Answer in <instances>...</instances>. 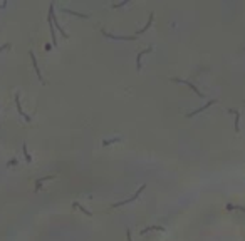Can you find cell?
Masks as SVG:
<instances>
[{
	"mask_svg": "<svg viewBox=\"0 0 245 241\" xmlns=\"http://www.w3.org/2000/svg\"><path fill=\"white\" fill-rule=\"evenodd\" d=\"M145 188H146V186L143 184V186H141V188H139V189H138V191H136V193H134V194L131 196L129 199H126V201H119V203H116V204H113V208H119V206H123V204H128V203H133V201H134L136 198H139V194H141V193H143V191H145Z\"/></svg>",
	"mask_w": 245,
	"mask_h": 241,
	"instance_id": "cell-1",
	"label": "cell"
},
{
	"mask_svg": "<svg viewBox=\"0 0 245 241\" xmlns=\"http://www.w3.org/2000/svg\"><path fill=\"white\" fill-rule=\"evenodd\" d=\"M171 81H173V82H181V84H185V86H188L190 89H193V92L197 94L198 97H203V94L200 92V89H197V87H195V86H193L192 82H188V81H183V79H171Z\"/></svg>",
	"mask_w": 245,
	"mask_h": 241,
	"instance_id": "cell-2",
	"label": "cell"
},
{
	"mask_svg": "<svg viewBox=\"0 0 245 241\" xmlns=\"http://www.w3.org/2000/svg\"><path fill=\"white\" fill-rule=\"evenodd\" d=\"M150 50H153V47H148V49H145V50H141L139 54H138V57H136V69H138V71L141 69V57L145 55L146 52H150Z\"/></svg>",
	"mask_w": 245,
	"mask_h": 241,
	"instance_id": "cell-3",
	"label": "cell"
},
{
	"mask_svg": "<svg viewBox=\"0 0 245 241\" xmlns=\"http://www.w3.org/2000/svg\"><path fill=\"white\" fill-rule=\"evenodd\" d=\"M153 19H155V15H153V14H150V19H148V24H146V25L143 27V29H141L139 32H136L134 35L138 37V35H139V34H143V32H146V30H148V29H150V27H151V24H153Z\"/></svg>",
	"mask_w": 245,
	"mask_h": 241,
	"instance_id": "cell-4",
	"label": "cell"
},
{
	"mask_svg": "<svg viewBox=\"0 0 245 241\" xmlns=\"http://www.w3.org/2000/svg\"><path fill=\"white\" fill-rule=\"evenodd\" d=\"M30 59H32V64H34V67H35L37 76H39V81L44 84V81H42V76H40V71H39V65H37V60H35V55H34V52H32V50H30Z\"/></svg>",
	"mask_w": 245,
	"mask_h": 241,
	"instance_id": "cell-5",
	"label": "cell"
},
{
	"mask_svg": "<svg viewBox=\"0 0 245 241\" xmlns=\"http://www.w3.org/2000/svg\"><path fill=\"white\" fill-rule=\"evenodd\" d=\"M215 102H217V101H210V102L207 104V106H203V107H200V109H197V111H193V112H190V114H188V117H192V116H195V114H198V112H202V111H205V109H207V107H210V106H213Z\"/></svg>",
	"mask_w": 245,
	"mask_h": 241,
	"instance_id": "cell-6",
	"label": "cell"
},
{
	"mask_svg": "<svg viewBox=\"0 0 245 241\" xmlns=\"http://www.w3.org/2000/svg\"><path fill=\"white\" fill-rule=\"evenodd\" d=\"M54 178H56V174L46 176V178H40V179H39V181H37V183H35V191H37V189H40V184H42V183H44V181H47V179H54Z\"/></svg>",
	"mask_w": 245,
	"mask_h": 241,
	"instance_id": "cell-7",
	"label": "cell"
},
{
	"mask_svg": "<svg viewBox=\"0 0 245 241\" xmlns=\"http://www.w3.org/2000/svg\"><path fill=\"white\" fill-rule=\"evenodd\" d=\"M153 229H156V231H165V228H161V226H148V228H145V229H141L139 233H141V235H145V233H148V231H153Z\"/></svg>",
	"mask_w": 245,
	"mask_h": 241,
	"instance_id": "cell-8",
	"label": "cell"
},
{
	"mask_svg": "<svg viewBox=\"0 0 245 241\" xmlns=\"http://www.w3.org/2000/svg\"><path fill=\"white\" fill-rule=\"evenodd\" d=\"M230 112H233L235 114V117H237V121H235V132H238L240 129H238V121H240V112L238 111H233V109H230Z\"/></svg>",
	"mask_w": 245,
	"mask_h": 241,
	"instance_id": "cell-9",
	"label": "cell"
},
{
	"mask_svg": "<svg viewBox=\"0 0 245 241\" xmlns=\"http://www.w3.org/2000/svg\"><path fill=\"white\" fill-rule=\"evenodd\" d=\"M74 208H77V209H81V211H82V213H84V214H87V216H93V214H91V211H87V209H86V208H84V206H81V204H79V203H77V201H76V203H74Z\"/></svg>",
	"mask_w": 245,
	"mask_h": 241,
	"instance_id": "cell-10",
	"label": "cell"
},
{
	"mask_svg": "<svg viewBox=\"0 0 245 241\" xmlns=\"http://www.w3.org/2000/svg\"><path fill=\"white\" fill-rule=\"evenodd\" d=\"M64 12H67V14H72V15H77V17H82V19H87V14H77V12H72V10H69V9H64Z\"/></svg>",
	"mask_w": 245,
	"mask_h": 241,
	"instance_id": "cell-11",
	"label": "cell"
},
{
	"mask_svg": "<svg viewBox=\"0 0 245 241\" xmlns=\"http://www.w3.org/2000/svg\"><path fill=\"white\" fill-rule=\"evenodd\" d=\"M121 137H114V139H108V141H104L103 142V146H109V144H114V142H119Z\"/></svg>",
	"mask_w": 245,
	"mask_h": 241,
	"instance_id": "cell-12",
	"label": "cell"
},
{
	"mask_svg": "<svg viewBox=\"0 0 245 241\" xmlns=\"http://www.w3.org/2000/svg\"><path fill=\"white\" fill-rule=\"evenodd\" d=\"M227 209H235V211H244V213H245V208H242V206H233V204H228V206H227Z\"/></svg>",
	"mask_w": 245,
	"mask_h": 241,
	"instance_id": "cell-13",
	"label": "cell"
},
{
	"mask_svg": "<svg viewBox=\"0 0 245 241\" xmlns=\"http://www.w3.org/2000/svg\"><path fill=\"white\" fill-rule=\"evenodd\" d=\"M24 154H25V158H27V163H30L32 158L29 156V153H27V144H24Z\"/></svg>",
	"mask_w": 245,
	"mask_h": 241,
	"instance_id": "cell-14",
	"label": "cell"
},
{
	"mask_svg": "<svg viewBox=\"0 0 245 241\" xmlns=\"http://www.w3.org/2000/svg\"><path fill=\"white\" fill-rule=\"evenodd\" d=\"M126 4H128V0L121 2V4H114V5H113V9H116V7H123V5H126Z\"/></svg>",
	"mask_w": 245,
	"mask_h": 241,
	"instance_id": "cell-15",
	"label": "cell"
},
{
	"mask_svg": "<svg viewBox=\"0 0 245 241\" xmlns=\"http://www.w3.org/2000/svg\"><path fill=\"white\" fill-rule=\"evenodd\" d=\"M126 236H128V241H133V240H131V231L129 229L126 231Z\"/></svg>",
	"mask_w": 245,
	"mask_h": 241,
	"instance_id": "cell-16",
	"label": "cell"
}]
</instances>
